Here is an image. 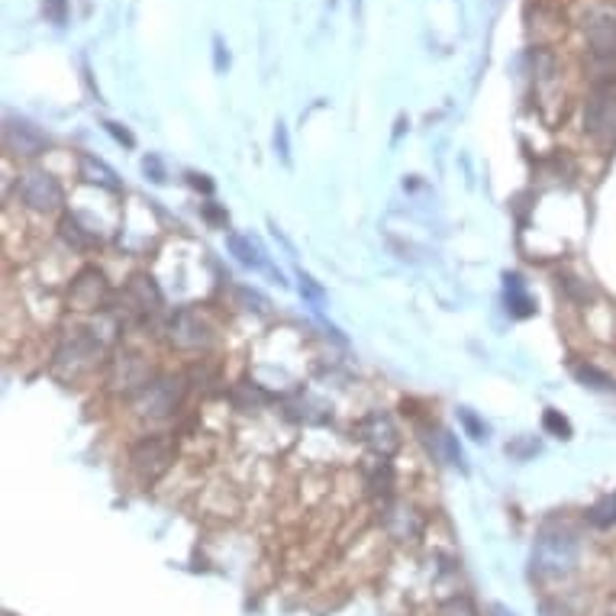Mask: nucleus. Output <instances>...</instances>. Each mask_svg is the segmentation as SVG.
Instances as JSON below:
<instances>
[{"label": "nucleus", "instance_id": "obj_1", "mask_svg": "<svg viewBox=\"0 0 616 616\" xmlns=\"http://www.w3.org/2000/svg\"><path fill=\"white\" fill-rule=\"evenodd\" d=\"M578 555H581V546H578V536L571 533V529L546 526L536 539L529 565H533V575L539 581H558V578H565L575 571Z\"/></svg>", "mask_w": 616, "mask_h": 616}, {"label": "nucleus", "instance_id": "obj_2", "mask_svg": "<svg viewBox=\"0 0 616 616\" xmlns=\"http://www.w3.org/2000/svg\"><path fill=\"white\" fill-rule=\"evenodd\" d=\"M100 355H104V342L94 336V329H88V326H71L68 333H65V339H62V346L55 349L52 368H55V375H62V368L68 365V368H71L68 381H75V378L88 375V371L97 368Z\"/></svg>", "mask_w": 616, "mask_h": 616}, {"label": "nucleus", "instance_id": "obj_3", "mask_svg": "<svg viewBox=\"0 0 616 616\" xmlns=\"http://www.w3.org/2000/svg\"><path fill=\"white\" fill-rule=\"evenodd\" d=\"M184 394H188V381L181 375H155L133 397V407L142 420H168L184 404Z\"/></svg>", "mask_w": 616, "mask_h": 616}, {"label": "nucleus", "instance_id": "obj_4", "mask_svg": "<svg viewBox=\"0 0 616 616\" xmlns=\"http://www.w3.org/2000/svg\"><path fill=\"white\" fill-rule=\"evenodd\" d=\"M584 133L597 146H616V84H600L584 104Z\"/></svg>", "mask_w": 616, "mask_h": 616}, {"label": "nucleus", "instance_id": "obj_5", "mask_svg": "<svg viewBox=\"0 0 616 616\" xmlns=\"http://www.w3.org/2000/svg\"><path fill=\"white\" fill-rule=\"evenodd\" d=\"M17 200L33 213H55L62 204H65V191L59 178H52L49 171H23V175L17 178Z\"/></svg>", "mask_w": 616, "mask_h": 616}, {"label": "nucleus", "instance_id": "obj_6", "mask_svg": "<svg viewBox=\"0 0 616 616\" xmlns=\"http://www.w3.org/2000/svg\"><path fill=\"white\" fill-rule=\"evenodd\" d=\"M175 462V442L165 436H146L130 449V468L142 484H155Z\"/></svg>", "mask_w": 616, "mask_h": 616}, {"label": "nucleus", "instance_id": "obj_7", "mask_svg": "<svg viewBox=\"0 0 616 616\" xmlns=\"http://www.w3.org/2000/svg\"><path fill=\"white\" fill-rule=\"evenodd\" d=\"M165 339L178 352H204L213 342V329L197 310H175L165 323Z\"/></svg>", "mask_w": 616, "mask_h": 616}, {"label": "nucleus", "instance_id": "obj_8", "mask_svg": "<svg viewBox=\"0 0 616 616\" xmlns=\"http://www.w3.org/2000/svg\"><path fill=\"white\" fill-rule=\"evenodd\" d=\"M110 304V284L104 278V271L84 268L75 275V281L68 284V307L78 313H100Z\"/></svg>", "mask_w": 616, "mask_h": 616}, {"label": "nucleus", "instance_id": "obj_9", "mask_svg": "<svg viewBox=\"0 0 616 616\" xmlns=\"http://www.w3.org/2000/svg\"><path fill=\"white\" fill-rule=\"evenodd\" d=\"M4 149L13 159H39L49 149V136L23 117H7L4 126Z\"/></svg>", "mask_w": 616, "mask_h": 616}, {"label": "nucleus", "instance_id": "obj_10", "mask_svg": "<svg viewBox=\"0 0 616 616\" xmlns=\"http://www.w3.org/2000/svg\"><path fill=\"white\" fill-rule=\"evenodd\" d=\"M355 433L378 458H391L400 449V433L388 413H368L365 420H358Z\"/></svg>", "mask_w": 616, "mask_h": 616}, {"label": "nucleus", "instance_id": "obj_11", "mask_svg": "<svg viewBox=\"0 0 616 616\" xmlns=\"http://www.w3.org/2000/svg\"><path fill=\"white\" fill-rule=\"evenodd\" d=\"M152 378H155V375H152L149 362H146L142 355H136V352H123V355H117V358L110 362V384H113L117 391H126V394L136 397Z\"/></svg>", "mask_w": 616, "mask_h": 616}, {"label": "nucleus", "instance_id": "obj_12", "mask_svg": "<svg viewBox=\"0 0 616 616\" xmlns=\"http://www.w3.org/2000/svg\"><path fill=\"white\" fill-rule=\"evenodd\" d=\"M587 42L597 59H613L616 55V13H600L587 23Z\"/></svg>", "mask_w": 616, "mask_h": 616}, {"label": "nucleus", "instance_id": "obj_13", "mask_svg": "<svg viewBox=\"0 0 616 616\" xmlns=\"http://www.w3.org/2000/svg\"><path fill=\"white\" fill-rule=\"evenodd\" d=\"M78 171H81V178L94 184V188H104L110 194H120L123 191V184L117 178V171H113L110 165H104L100 159H94V155L88 152H81V159H78Z\"/></svg>", "mask_w": 616, "mask_h": 616}, {"label": "nucleus", "instance_id": "obj_14", "mask_svg": "<svg viewBox=\"0 0 616 616\" xmlns=\"http://www.w3.org/2000/svg\"><path fill=\"white\" fill-rule=\"evenodd\" d=\"M126 297L133 300V310H136V313H152V310H159V304H162L159 288H155V281L146 278V275H136V278L130 281V288H126Z\"/></svg>", "mask_w": 616, "mask_h": 616}, {"label": "nucleus", "instance_id": "obj_15", "mask_svg": "<svg viewBox=\"0 0 616 616\" xmlns=\"http://www.w3.org/2000/svg\"><path fill=\"white\" fill-rule=\"evenodd\" d=\"M226 246H229V252H233L242 265L265 268V252H262V246H259V242H255L252 236L229 233V236H226Z\"/></svg>", "mask_w": 616, "mask_h": 616}, {"label": "nucleus", "instance_id": "obj_16", "mask_svg": "<svg viewBox=\"0 0 616 616\" xmlns=\"http://www.w3.org/2000/svg\"><path fill=\"white\" fill-rule=\"evenodd\" d=\"M59 233H62V239H65L75 252H91L97 242H100V236L94 233V229H84V226L78 223V217H65L62 226H59Z\"/></svg>", "mask_w": 616, "mask_h": 616}, {"label": "nucleus", "instance_id": "obj_17", "mask_svg": "<svg viewBox=\"0 0 616 616\" xmlns=\"http://www.w3.org/2000/svg\"><path fill=\"white\" fill-rule=\"evenodd\" d=\"M368 491L371 494H381V500H388L394 491V468L388 458H375V465L368 468Z\"/></svg>", "mask_w": 616, "mask_h": 616}, {"label": "nucleus", "instance_id": "obj_18", "mask_svg": "<svg viewBox=\"0 0 616 616\" xmlns=\"http://www.w3.org/2000/svg\"><path fill=\"white\" fill-rule=\"evenodd\" d=\"M507 304L513 307L517 317H529V313H536L533 300H529V294L523 291L520 275H507Z\"/></svg>", "mask_w": 616, "mask_h": 616}, {"label": "nucleus", "instance_id": "obj_19", "mask_svg": "<svg viewBox=\"0 0 616 616\" xmlns=\"http://www.w3.org/2000/svg\"><path fill=\"white\" fill-rule=\"evenodd\" d=\"M575 378L584 384V388H594V391H613L616 381L607 375V371H600L597 365H575Z\"/></svg>", "mask_w": 616, "mask_h": 616}, {"label": "nucleus", "instance_id": "obj_20", "mask_svg": "<svg viewBox=\"0 0 616 616\" xmlns=\"http://www.w3.org/2000/svg\"><path fill=\"white\" fill-rule=\"evenodd\" d=\"M587 520H591L594 526H600V529L613 526L616 523V497L610 494V497L600 500V504H594L591 510H587Z\"/></svg>", "mask_w": 616, "mask_h": 616}, {"label": "nucleus", "instance_id": "obj_21", "mask_svg": "<svg viewBox=\"0 0 616 616\" xmlns=\"http://www.w3.org/2000/svg\"><path fill=\"white\" fill-rule=\"evenodd\" d=\"M436 455L446 458L449 465H462V449H458L455 436L446 433V429H442V433H436Z\"/></svg>", "mask_w": 616, "mask_h": 616}, {"label": "nucleus", "instance_id": "obj_22", "mask_svg": "<svg viewBox=\"0 0 616 616\" xmlns=\"http://www.w3.org/2000/svg\"><path fill=\"white\" fill-rule=\"evenodd\" d=\"M542 426H546V433H552V436H558V439H571V423H568L558 410H546V413H542Z\"/></svg>", "mask_w": 616, "mask_h": 616}, {"label": "nucleus", "instance_id": "obj_23", "mask_svg": "<svg viewBox=\"0 0 616 616\" xmlns=\"http://www.w3.org/2000/svg\"><path fill=\"white\" fill-rule=\"evenodd\" d=\"M300 294H304L313 307H323V304H326V294H323V288H320V284L313 281L310 275H300Z\"/></svg>", "mask_w": 616, "mask_h": 616}, {"label": "nucleus", "instance_id": "obj_24", "mask_svg": "<svg viewBox=\"0 0 616 616\" xmlns=\"http://www.w3.org/2000/svg\"><path fill=\"white\" fill-rule=\"evenodd\" d=\"M458 420H462V426L468 429L471 439H487V426H484L471 410H458Z\"/></svg>", "mask_w": 616, "mask_h": 616}, {"label": "nucleus", "instance_id": "obj_25", "mask_svg": "<svg viewBox=\"0 0 616 616\" xmlns=\"http://www.w3.org/2000/svg\"><path fill=\"white\" fill-rule=\"evenodd\" d=\"M42 10H46V17L59 26L68 20V0H42Z\"/></svg>", "mask_w": 616, "mask_h": 616}, {"label": "nucleus", "instance_id": "obj_26", "mask_svg": "<svg viewBox=\"0 0 616 616\" xmlns=\"http://www.w3.org/2000/svg\"><path fill=\"white\" fill-rule=\"evenodd\" d=\"M104 130H107V133H110L113 139H117L120 146H126V149H133V146H136V136H133L130 130H126V126H120V123L107 120V123H104Z\"/></svg>", "mask_w": 616, "mask_h": 616}, {"label": "nucleus", "instance_id": "obj_27", "mask_svg": "<svg viewBox=\"0 0 616 616\" xmlns=\"http://www.w3.org/2000/svg\"><path fill=\"white\" fill-rule=\"evenodd\" d=\"M213 68L223 71L229 68V52H226V42H223V36H213Z\"/></svg>", "mask_w": 616, "mask_h": 616}, {"label": "nucleus", "instance_id": "obj_28", "mask_svg": "<svg viewBox=\"0 0 616 616\" xmlns=\"http://www.w3.org/2000/svg\"><path fill=\"white\" fill-rule=\"evenodd\" d=\"M275 149L281 155V162H291V146H288V130H284V123H278V130H275Z\"/></svg>", "mask_w": 616, "mask_h": 616}, {"label": "nucleus", "instance_id": "obj_29", "mask_svg": "<svg viewBox=\"0 0 616 616\" xmlns=\"http://www.w3.org/2000/svg\"><path fill=\"white\" fill-rule=\"evenodd\" d=\"M142 168H146V175H152V181H165L162 165H159V159H155V155H149V159L142 162Z\"/></svg>", "mask_w": 616, "mask_h": 616}, {"label": "nucleus", "instance_id": "obj_30", "mask_svg": "<svg viewBox=\"0 0 616 616\" xmlns=\"http://www.w3.org/2000/svg\"><path fill=\"white\" fill-rule=\"evenodd\" d=\"M191 184H194V188H204L207 194L213 191V184H210V181H204V175H191Z\"/></svg>", "mask_w": 616, "mask_h": 616}, {"label": "nucleus", "instance_id": "obj_31", "mask_svg": "<svg viewBox=\"0 0 616 616\" xmlns=\"http://www.w3.org/2000/svg\"><path fill=\"white\" fill-rule=\"evenodd\" d=\"M494 613H497V616H517L513 610H507V607H494Z\"/></svg>", "mask_w": 616, "mask_h": 616}]
</instances>
